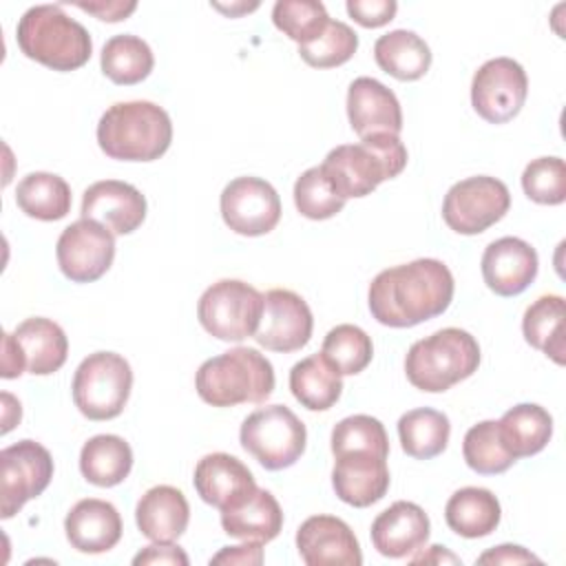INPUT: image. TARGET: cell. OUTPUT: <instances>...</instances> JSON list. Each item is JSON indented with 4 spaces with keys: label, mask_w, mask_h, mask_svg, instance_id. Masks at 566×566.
<instances>
[{
    "label": "cell",
    "mask_w": 566,
    "mask_h": 566,
    "mask_svg": "<svg viewBox=\"0 0 566 566\" xmlns=\"http://www.w3.org/2000/svg\"><path fill=\"white\" fill-rule=\"evenodd\" d=\"M429 533L431 524L427 513L407 500H398L378 513L369 531L374 548L391 559H400L420 551L427 544Z\"/></svg>",
    "instance_id": "7402d4cb"
},
{
    "label": "cell",
    "mask_w": 566,
    "mask_h": 566,
    "mask_svg": "<svg viewBox=\"0 0 566 566\" xmlns=\"http://www.w3.org/2000/svg\"><path fill=\"white\" fill-rule=\"evenodd\" d=\"M347 13L365 29H378L394 20L398 4L394 0H347Z\"/></svg>",
    "instance_id": "7bdbcfd3"
},
{
    "label": "cell",
    "mask_w": 566,
    "mask_h": 566,
    "mask_svg": "<svg viewBox=\"0 0 566 566\" xmlns=\"http://www.w3.org/2000/svg\"><path fill=\"white\" fill-rule=\"evenodd\" d=\"M18 208L40 221H57L71 212V186L53 172H29L15 188Z\"/></svg>",
    "instance_id": "836d02e7"
},
{
    "label": "cell",
    "mask_w": 566,
    "mask_h": 566,
    "mask_svg": "<svg viewBox=\"0 0 566 566\" xmlns=\"http://www.w3.org/2000/svg\"><path fill=\"white\" fill-rule=\"evenodd\" d=\"M226 226L243 237H261L276 228L281 199L274 186L259 177L232 179L219 199Z\"/></svg>",
    "instance_id": "9a60e30c"
},
{
    "label": "cell",
    "mask_w": 566,
    "mask_h": 566,
    "mask_svg": "<svg viewBox=\"0 0 566 566\" xmlns=\"http://www.w3.org/2000/svg\"><path fill=\"white\" fill-rule=\"evenodd\" d=\"M478 562L480 564H520V562H539V557H535L533 553H528L517 544H502L480 555Z\"/></svg>",
    "instance_id": "bcb514c9"
},
{
    "label": "cell",
    "mask_w": 566,
    "mask_h": 566,
    "mask_svg": "<svg viewBox=\"0 0 566 566\" xmlns=\"http://www.w3.org/2000/svg\"><path fill=\"white\" fill-rule=\"evenodd\" d=\"M188 520L190 506L186 495L168 484L148 489L135 506L137 528L153 542L179 539L188 528Z\"/></svg>",
    "instance_id": "484cf974"
},
{
    "label": "cell",
    "mask_w": 566,
    "mask_h": 566,
    "mask_svg": "<svg viewBox=\"0 0 566 566\" xmlns=\"http://www.w3.org/2000/svg\"><path fill=\"white\" fill-rule=\"evenodd\" d=\"M82 219H93L113 234H130L146 219V197L119 179L95 181L82 195Z\"/></svg>",
    "instance_id": "e0dca14e"
},
{
    "label": "cell",
    "mask_w": 566,
    "mask_h": 566,
    "mask_svg": "<svg viewBox=\"0 0 566 566\" xmlns=\"http://www.w3.org/2000/svg\"><path fill=\"white\" fill-rule=\"evenodd\" d=\"M263 551L259 542L241 544V546H226L214 557H210V564H261Z\"/></svg>",
    "instance_id": "f6af8a7d"
},
{
    "label": "cell",
    "mask_w": 566,
    "mask_h": 566,
    "mask_svg": "<svg viewBox=\"0 0 566 566\" xmlns=\"http://www.w3.org/2000/svg\"><path fill=\"white\" fill-rule=\"evenodd\" d=\"M133 389V369L115 352L88 354L73 376V402L88 420L117 418Z\"/></svg>",
    "instance_id": "52a82bcc"
},
{
    "label": "cell",
    "mask_w": 566,
    "mask_h": 566,
    "mask_svg": "<svg viewBox=\"0 0 566 566\" xmlns=\"http://www.w3.org/2000/svg\"><path fill=\"white\" fill-rule=\"evenodd\" d=\"M290 389L305 409L327 411L338 402L343 380L321 354H312L290 369Z\"/></svg>",
    "instance_id": "4dcf8cb0"
},
{
    "label": "cell",
    "mask_w": 566,
    "mask_h": 566,
    "mask_svg": "<svg viewBox=\"0 0 566 566\" xmlns=\"http://www.w3.org/2000/svg\"><path fill=\"white\" fill-rule=\"evenodd\" d=\"M511 208L504 181L478 175L453 184L442 201V219L458 234H480L497 223Z\"/></svg>",
    "instance_id": "8fae6325"
},
{
    "label": "cell",
    "mask_w": 566,
    "mask_h": 566,
    "mask_svg": "<svg viewBox=\"0 0 566 566\" xmlns=\"http://www.w3.org/2000/svg\"><path fill=\"white\" fill-rule=\"evenodd\" d=\"M497 429L506 451L517 458H528L539 453L553 436L551 413L533 402H522L511 407L500 420Z\"/></svg>",
    "instance_id": "f1b7e54d"
},
{
    "label": "cell",
    "mask_w": 566,
    "mask_h": 566,
    "mask_svg": "<svg viewBox=\"0 0 566 566\" xmlns=\"http://www.w3.org/2000/svg\"><path fill=\"white\" fill-rule=\"evenodd\" d=\"M356 49H358L356 31L340 20H329L325 31L316 40L298 46V55L303 57L305 64L314 69H334L352 60Z\"/></svg>",
    "instance_id": "ab89813d"
},
{
    "label": "cell",
    "mask_w": 566,
    "mask_h": 566,
    "mask_svg": "<svg viewBox=\"0 0 566 566\" xmlns=\"http://www.w3.org/2000/svg\"><path fill=\"white\" fill-rule=\"evenodd\" d=\"M170 115L146 99L117 102L97 124V144L111 159L155 161L170 148Z\"/></svg>",
    "instance_id": "7a4b0ae2"
},
{
    "label": "cell",
    "mask_w": 566,
    "mask_h": 566,
    "mask_svg": "<svg viewBox=\"0 0 566 566\" xmlns=\"http://www.w3.org/2000/svg\"><path fill=\"white\" fill-rule=\"evenodd\" d=\"M53 478V458L35 440H20L0 451V515L13 517L29 500L44 493Z\"/></svg>",
    "instance_id": "7c38bea8"
},
{
    "label": "cell",
    "mask_w": 566,
    "mask_h": 566,
    "mask_svg": "<svg viewBox=\"0 0 566 566\" xmlns=\"http://www.w3.org/2000/svg\"><path fill=\"white\" fill-rule=\"evenodd\" d=\"M522 332L531 347L544 352L557 365H564L566 314L559 294H544L531 303L522 318Z\"/></svg>",
    "instance_id": "1f68e13d"
},
{
    "label": "cell",
    "mask_w": 566,
    "mask_h": 566,
    "mask_svg": "<svg viewBox=\"0 0 566 566\" xmlns=\"http://www.w3.org/2000/svg\"><path fill=\"white\" fill-rule=\"evenodd\" d=\"M239 442L263 469L281 471L303 455L307 431L290 407L265 405L243 420Z\"/></svg>",
    "instance_id": "ba28073f"
},
{
    "label": "cell",
    "mask_w": 566,
    "mask_h": 566,
    "mask_svg": "<svg viewBox=\"0 0 566 566\" xmlns=\"http://www.w3.org/2000/svg\"><path fill=\"white\" fill-rule=\"evenodd\" d=\"M478 365V340L460 327H444L427 338L416 340L409 347L405 358V374L416 389L440 394L473 376Z\"/></svg>",
    "instance_id": "8992f818"
},
{
    "label": "cell",
    "mask_w": 566,
    "mask_h": 566,
    "mask_svg": "<svg viewBox=\"0 0 566 566\" xmlns=\"http://www.w3.org/2000/svg\"><path fill=\"white\" fill-rule=\"evenodd\" d=\"M133 469L130 444L113 433L93 436L80 451V471L95 486H117Z\"/></svg>",
    "instance_id": "f546056e"
},
{
    "label": "cell",
    "mask_w": 566,
    "mask_h": 566,
    "mask_svg": "<svg viewBox=\"0 0 566 566\" xmlns=\"http://www.w3.org/2000/svg\"><path fill=\"white\" fill-rule=\"evenodd\" d=\"M221 526L230 537L245 542H272L283 528V511L265 489H254L234 504L221 509Z\"/></svg>",
    "instance_id": "d4e9b609"
},
{
    "label": "cell",
    "mask_w": 566,
    "mask_h": 566,
    "mask_svg": "<svg viewBox=\"0 0 566 566\" xmlns=\"http://www.w3.org/2000/svg\"><path fill=\"white\" fill-rule=\"evenodd\" d=\"M453 274L438 259L394 265L369 283V312L387 327H413L447 312L453 298Z\"/></svg>",
    "instance_id": "6da1fadb"
},
{
    "label": "cell",
    "mask_w": 566,
    "mask_h": 566,
    "mask_svg": "<svg viewBox=\"0 0 566 566\" xmlns=\"http://www.w3.org/2000/svg\"><path fill=\"white\" fill-rule=\"evenodd\" d=\"M376 64L400 82L420 80L431 66L429 44L413 31L396 29L380 35L374 44Z\"/></svg>",
    "instance_id": "83f0119b"
},
{
    "label": "cell",
    "mask_w": 566,
    "mask_h": 566,
    "mask_svg": "<svg viewBox=\"0 0 566 566\" xmlns=\"http://www.w3.org/2000/svg\"><path fill=\"white\" fill-rule=\"evenodd\" d=\"M321 356L340 376H354L360 374L371 363L374 345L365 329H360L358 325L343 323L325 334Z\"/></svg>",
    "instance_id": "d590c367"
},
{
    "label": "cell",
    "mask_w": 566,
    "mask_h": 566,
    "mask_svg": "<svg viewBox=\"0 0 566 566\" xmlns=\"http://www.w3.org/2000/svg\"><path fill=\"white\" fill-rule=\"evenodd\" d=\"M500 517L502 509L497 497L482 486L458 489L444 506L447 526L467 539L491 535L497 528Z\"/></svg>",
    "instance_id": "4316f807"
},
{
    "label": "cell",
    "mask_w": 566,
    "mask_h": 566,
    "mask_svg": "<svg viewBox=\"0 0 566 566\" xmlns=\"http://www.w3.org/2000/svg\"><path fill=\"white\" fill-rule=\"evenodd\" d=\"M20 51L53 71H75L91 60L93 40L84 24L60 4H38L22 13L15 27Z\"/></svg>",
    "instance_id": "277c9868"
},
{
    "label": "cell",
    "mask_w": 566,
    "mask_h": 566,
    "mask_svg": "<svg viewBox=\"0 0 566 566\" xmlns=\"http://www.w3.org/2000/svg\"><path fill=\"white\" fill-rule=\"evenodd\" d=\"M462 455H464V462L469 464V469H473L480 475L504 473L515 462V458L506 451V447L502 442L497 420H482V422L473 424L464 433Z\"/></svg>",
    "instance_id": "8d00e7d4"
},
{
    "label": "cell",
    "mask_w": 566,
    "mask_h": 566,
    "mask_svg": "<svg viewBox=\"0 0 566 566\" xmlns=\"http://www.w3.org/2000/svg\"><path fill=\"white\" fill-rule=\"evenodd\" d=\"M347 117L358 137L402 130L400 102L391 88L374 77H356L347 88Z\"/></svg>",
    "instance_id": "44dd1931"
},
{
    "label": "cell",
    "mask_w": 566,
    "mask_h": 566,
    "mask_svg": "<svg viewBox=\"0 0 566 566\" xmlns=\"http://www.w3.org/2000/svg\"><path fill=\"white\" fill-rule=\"evenodd\" d=\"M524 195L542 206H559L566 199V166L562 157H537L522 172Z\"/></svg>",
    "instance_id": "b9f144b4"
},
{
    "label": "cell",
    "mask_w": 566,
    "mask_h": 566,
    "mask_svg": "<svg viewBox=\"0 0 566 566\" xmlns=\"http://www.w3.org/2000/svg\"><path fill=\"white\" fill-rule=\"evenodd\" d=\"M526 93V71L511 57H493L484 62L471 82V104L489 124L511 122L522 111Z\"/></svg>",
    "instance_id": "4fadbf2b"
},
{
    "label": "cell",
    "mask_w": 566,
    "mask_h": 566,
    "mask_svg": "<svg viewBox=\"0 0 566 566\" xmlns=\"http://www.w3.org/2000/svg\"><path fill=\"white\" fill-rule=\"evenodd\" d=\"M55 256L69 281L93 283L113 265L115 234L93 219H77L62 230Z\"/></svg>",
    "instance_id": "5bb4252c"
},
{
    "label": "cell",
    "mask_w": 566,
    "mask_h": 566,
    "mask_svg": "<svg viewBox=\"0 0 566 566\" xmlns=\"http://www.w3.org/2000/svg\"><path fill=\"white\" fill-rule=\"evenodd\" d=\"M294 206L296 210L314 221L329 219L338 214L345 206V199L334 190L321 166H312L294 184Z\"/></svg>",
    "instance_id": "f35d334b"
},
{
    "label": "cell",
    "mask_w": 566,
    "mask_h": 566,
    "mask_svg": "<svg viewBox=\"0 0 566 566\" xmlns=\"http://www.w3.org/2000/svg\"><path fill=\"white\" fill-rule=\"evenodd\" d=\"M296 548L307 566H360V544L347 522L334 515H312L296 531Z\"/></svg>",
    "instance_id": "ac0fdd59"
},
{
    "label": "cell",
    "mask_w": 566,
    "mask_h": 566,
    "mask_svg": "<svg viewBox=\"0 0 566 566\" xmlns=\"http://www.w3.org/2000/svg\"><path fill=\"white\" fill-rule=\"evenodd\" d=\"M407 166V148L398 135L374 133L358 144H343L327 153L321 168L334 190L347 201L365 197L382 181L398 177Z\"/></svg>",
    "instance_id": "3957f363"
},
{
    "label": "cell",
    "mask_w": 566,
    "mask_h": 566,
    "mask_svg": "<svg viewBox=\"0 0 566 566\" xmlns=\"http://www.w3.org/2000/svg\"><path fill=\"white\" fill-rule=\"evenodd\" d=\"M64 531L75 551L97 555L122 539V517L111 502L86 497L66 513Z\"/></svg>",
    "instance_id": "603a6c76"
},
{
    "label": "cell",
    "mask_w": 566,
    "mask_h": 566,
    "mask_svg": "<svg viewBox=\"0 0 566 566\" xmlns=\"http://www.w3.org/2000/svg\"><path fill=\"white\" fill-rule=\"evenodd\" d=\"M429 551H431V557L429 555H418V557H413L411 562L413 564H418V562H440V559H447V562H458V557L455 555H442L440 557V553L444 551V546H440V544H433V546H429Z\"/></svg>",
    "instance_id": "c3c4849f"
},
{
    "label": "cell",
    "mask_w": 566,
    "mask_h": 566,
    "mask_svg": "<svg viewBox=\"0 0 566 566\" xmlns=\"http://www.w3.org/2000/svg\"><path fill=\"white\" fill-rule=\"evenodd\" d=\"M192 484L199 497L219 511L256 489L252 471L230 453H208L195 467Z\"/></svg>",
    "instance_id": "cb8c5ba5"
},
{
    "label": "cell",
    "mask_w": 566,
    "mask_h": 566,
    "mask_svg": "<svg viewBox=\"0 0 566 566\" xmlns=\"http://www.w3.org/2000/svg\"><path fill=\"white\" fill-rule=\"evenodd\" d=\"M272 22L298 46L316 40L329 24L323 2L316 0H279L272 9Z\"/></svg>",
    "instance_id": "74e56055"
},
{
    "label": "cell",
    "mask_w": 566,
    "mask_h": 566,
    "mask_svg": "<svg viewBox=\"0 0 566 566\" xmlns=\"http://www.w3.org/2000/svg\"><path fill=\"white\" fill-rule=\"evenodd\" d=\"M312 329L314 318L305 298L292 290L274 287L263 294V314L252 338L270 352L290 354L310 343Z\"/></svg>",
    "instance_id": "2e32d148"
},
{
    "label": "cell",
    "mask_w": 566,
    "mask_h": 566,
    "mask_svg": "<svg viewBox=\"0 0 566 566\" xmlns=\"http://www.w3.org/2000/svg\"><path fill=\"white\" fill-rule=\"evenodd\" d=\"M195 387L199 398L212 407L261 405L274 391V369L259 349L234 347L203 360Z\"/></svg>",
    "instance_id": "5b68a950"
},
{
    "label": "cell",
    "mask_w": 566,
    "mask_h": 566,
    "mask_svg": "<svg viewBox=\"0 0 566 566\" xmlns=\"http://www.w3.org/2000/svg\"><path fill=\"white\" fill-rule=\"evenodd\" d=\"M133 564H181L188 566V555L175 546L172 542H157L153 546H146L142 553L133 557Z\"/></svg>",
    "instance_id": "ee69618b"
},
{
    "label": "cell",
    "mask_w": 566,
    "mask_h": 566,
    "mask_svg": "<svg viewBox=\"0 0 566 566\" xmlns=\"http://www.w3.org/2000/svg\"><path fill=\"white\" fill-rule=\"evenodd\" d=\"M75 7L97 15L99 20L119 22L126 20L137 9V2H77Z\"/></svg>",
    "instance_id": "7dc6e473"
},
{
    "label": "cell",
    "mask_w": 566,
    "mask_h": 566,
    "mask_svg": "<svg viewBox=\"0 0 566 566\" xmlns=\"http://www.w3.org/2000/svg\"><path fill=\"white\" fill-rule=\"evenodd\" d=\"M451 436L449 418L431 407L411 409L398 420V438L400 447L407 455L416 460H431L440 455Z\"/></svg>",
    "instance_id": "d6a6232c"
},
{
    "label": "cell",
    "mask_w": 566,
    "mask_h": 566,
    "mask_svg": "<svg viewBox=\"0 0 566 566\" xmlns=\"http://www.w3.org/2000/svg\"><path fill=\"white\" fill-rule=\"evenodd\" d=\"M334 458L332 486L340 502L365 509L385 497L389 489L387 458L371 451H347Z\"/></svg>",
    "instance_id": "ffe728a7"
},
{
    "label": "cell",
    "mask_w": 566,
    "mask_h": 566,
    "mask_svg": "<svg viewBox=\"0 0 566 566\" xmlns=\"http://www.w3.org/2000/svg\"><path fill=\"white\" fill-rule=\"evenodd\" d=\"M347 451H371L389 458V438L382 422L365 413L343 418L332 429V453L340 455Z\"/></svg>",
    "instance_id": "60d3db41"
},
{
    "label": "cell",
    "mask_w": 566,
    "mask_h": 566,
    "mask_svg": "<svg viewBox=\"0 0 566 566\" xmlns=\"http://www.w3.org/2000/svg\"><path fill=\"white\" fill-rule=\"evenodd\" d=\"M69 356V338L64 329L42 316L22 321L2 340V378H18L29 371L46 376L57 371Z\"/></svg>",
    "instance_id": "30bf717a"
},
{
    "label": "cell",
    "mask_w": 566,
    "mask_h": 566,
    "mask_svg": "<svg viewBox=\"0 0 566 566\" xmlns=\"http://www.w3.org/2000/svg\"><path fill=\"white\" fill-rule=\"evenodd\" d=\"M263 314V294L237 279H221L212 283L197 303L201 327L228 343H241L254 336Z\"/></svg>",
    "instance_id": "9c48e42d"
},
{
    "label": "cell",
    "mask_w": 566,
    "mask_h": 566,
    "mask_svg": "<svg viewBox=\"0 0 566 566\" xmlns=\"http://www.w3.org/2000/svg\"><path fill=\"white\" fill-rule=\"evenodd\" d=\"M104 75L115 84H139L155 66V57L146 40L133 33H119L106 40L99 57Z\"/></svg>",
    "instance_id": "e575fe53"
},
{
    "label": "cell",
    "mask_w": 566,
    "mask_h": 566,
    "mask_svg": "<svg viewBox=\"0 0 566 566\" xmlns=\"http://www.w3.org/2000/svg\"><path fill=\"white\" fill-rule=\"evenodd\" d=\"M537 252L517 237H502L486 245L482 254V279L497 296L522 294L537 276Z\"/></svg>",
    "instance_id": "d6986e66"
}]
</instances>
